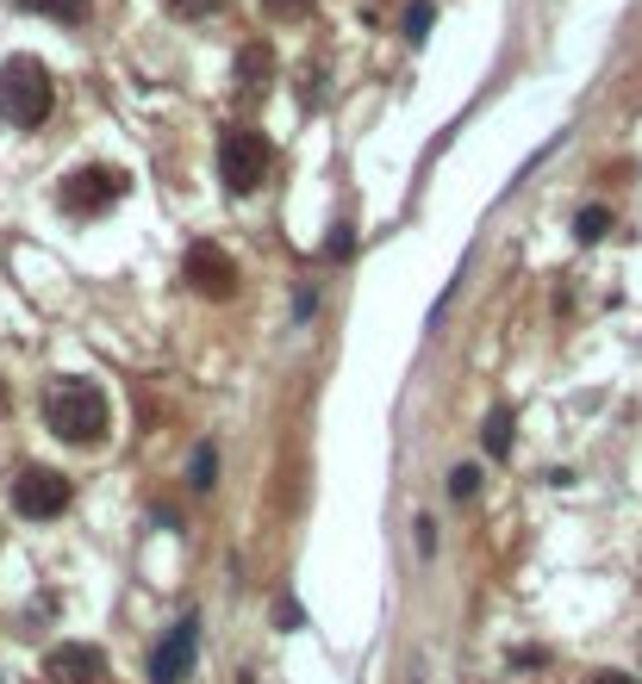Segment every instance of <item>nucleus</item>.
<instances>
[{
	"label": "nucleus",
	"mask_w": 642,
	"mask_h": 684,
	"mask_svg": "<svg viewBox=\"0 0 642 684\" xmlns=\"http://www.w3.org/2000/svg\"><path fill=\"white\" fill-rule=\"evenodd\" d=\"M44 423H50L63 442H76V448H94V442L106 436V399H100V386L57 380L44 392Z\"/></svg>",
	"instance_id": "nucleus-1"
},
{
	"label": "nucleus",
	"mask_w": 642,
	"mask_h": 684,
	"mask_svg": "<svg viewBox=\"0 0 642 684\" xmlns=\"http://www.w3.org/2000/svg\"><path fill=\"white\" fill-rule=\"evenodd\" d=\"M50 100H57V88H50V69L38 57H13L0 69V113L13 118L20 132H32V125L50 118Z\"/></svg>",
	"instance_id": "nucleus-2"
},
{
	"label": "nucleus",
	"mask_w": 642,
	"mask_h": 684,
	"mask_svg": "<svg viewBox=\"0 0 642 684\" xmlns=\"http://www.w3.org/2000/svg\"><path fill=\"white\" fill-rule=\"evenodd\" d=\"M218 174H225V187H232V193H256V187H262V174H269V144H262V132L232 125V132L218 137Z\"/></svg>",
	"instance_id": "nucleus-3"
},
{
	"label": "nucleus",
	"mask_w": 642,
	"mask_h": 684,
	"mask_svg": "<svg viewBox=\"0 0 642 684\" xmlns=\"http://www.w3.org/2000/svg\"><path fill=\"white\" fill-rule=\"evenodd\" d=\"M57 200H63V212H76V218H94V212H106L113 200H125V174L106 169V162H88V169L63 174Z\"/></svg>",
	"instance_id": "nucleus-4"
},
{
	"label": "nucleus",
	"mask_w": 642,
	"mask_h": 684,
	"mask_svg": "<svg viewBox=\"0 0 642 684\" xmlns=\"http://www.w3.org/2000/svg\"><path fill=\"white\" fill-rule=\"evenodd\" d=\"M69 479L57 474V467H20V479H13V511L32 516V523H50V516L69 511Z\"/></svg>",
	"instance_id": "nucleus-5"
},
{
	"label": "nucleus",
	"mask_w": 642,
	"mask_h": 684,
	"mask_svg": "<svg viewBox=\"0 0 642 684\" xmlns=\"http://www.w3.org/2000/svg\"><path fill=\"white\" fill-rule=\"evenodd\" d=\"M181 281L194 286L200 299H232L237 293V262L218 243H194L188 249V262H181Z\"/></svg>",
	"instance_id": "nucleus-6"
},
{
	"label": "nucleus",
	"mask_w": 642,
	"mask_h": 684,
	"mask_svg": "<svg viewBox=\"0 0 642 684\" xmlns=\"http://www.w3.org/2000/svg\"><path fill=\"white\" fill-rule=\"evenodd\" d=\"M194 653H200V628H194V616H181L150 653V684H181L188 665H194Z\"/></svg>",
	"instance_id": "nucleus-7"
},
{
	"label": "nucleus",
	"mask_w": 642,
	"mask_h": 684,
	"mask_svg": "<svg viewBox=\"0 0 642 684\" xmlns=\"http://www.w3.org/2000/svg\"><path fill=\"white\" fill-rule=\"evenodd\" d=\"M100 672H106V660L88 641H63L44 653V679L50 684H100Z\"/></svg>",
	"instance_id": "nucleus-8"
},
{
	"label": "nucleus",
	"mask_w": 642,
	"mask_h": 684,
	"mask_svg": "<svg viewBox=\"0 0 642 684\" xmlns=\"http://www.w3.org/2000/svg\"><path fill=\"white\" fill-rule=\"evenodd\" d=\"M25 13H44V20H57V25H81L88 20V0H20Z\"/></svg>",
	"instance_id": "nucleus-9"
},
{
	"label": "nucleus",
	"mask_w": 642,
	"mask_h": 684,
	"mask_svg": "<svg viewBox=\"0 0 642 684\" xmlns=\"http://www.w3.org/2000/svg\"><path fill=\"white\" fill-rule=\"evenodd\" d=\"M481 442H487V455H493V460L511 455V411H506V404H499V411L481 423Z\"/></svg>",
	"instance_id": "nucleus-10"
},
{
	"label": "nucleus",
	"mask_w": 642,
	"mask_h": 684,
	"mask_svg": "<svg viewBox=\"0 0 642 684\" xmlns=\"http://www.w3.org/2000/svg\"><path fill=\"white\" fill-rule=\"evenodd\" d=\"M188 474H194V492H213V486H218V455H213V442H200V448H194V467H188Z\"/></svg>",
	"instance_id": "nucleus-11"
},
{
	"label": "nucleus",
	"mask_w": 642,
	"mask_h": 684,
	"mask_svg": "<svg viewBox=\"0 0 642 684\" xmlns=\"http://www.w3.org/2000/svg\"><path fill=\"white\" fill-rule=\"evenodd\" d=\"M605 225H611V212H605V206H593V212H581V218H574V237H581V243H599V237H605Z\"/></svg>",
	"instance_id": "nucleus-12"
},
{
	"label": "nucleus",
	"mask_w": 642,
	"mask_h": 684,
	"mask_svg": "<svg viewBox=\"0 0 642 684\" xmlns=\"http://www.w3.org/2000/svg\"><path fill=\"white\" fill-rule=\"evenodd\" d=\"M262 76H269V50H262V44H250V50H244V81H250V88H262Z\"/></svg>",
	"instance_id": "nucleus-13"
},
{
	"label": "nucleus",
	"mask_w": 642,
	"mask_h": 684,
	"mask_svg": "<svg viewBox=\"0 0 642 684\" xmlns=\"http://www.w3.org/2000/svg\"><path fill=\"white\" fill-rule=\"evenodd\" d=\"M474 486H481V474H474V467H455V479H449V492H455V498H474Z\"/></svg>",
	"instance_id": "nucleus-14"
},
{
	"label": "nucleus",
	"mask_w": 642,
	"mask_h": 684,
	"mask_svg": "<svg viewBox=\"0 0 642 684\" xmlns=\"http://www.w3.org/2000/svg\"><path fill=\"white\" fill-rule=\"evenodd\" d=\"M425 25H430V7H425V0H418V7H412V13H406V38H425Z\"/></svg>",
	"instance_id": "nucleus-15"
},
{
	"label": "nucleus",
	"mask_w": 642,
	"mask_h": 684,
	"mask_svg": "<svg viewBox=\"0 0 642 684\" xmlns=\"http://www.w3.org/2000/svg\"><path fill=\"white\" fill-rule=\"evenodd\" d=\"M274 623H281V628H300V604H288V597H281V604H274Z\"/></svg>",
	"instance_id": "nucleus-16"
},
{
	"label": "nucleus",
	"mask_w": 642,
	"mask_h": 684,
	"mask_svg": "<svg viewBox=\"0 0 642 684\" xmlns=\"http://www.w3.org/2000/svg\"><path fill=\"white\" fill-rule=\"evenodd\" d=\"M169 7H176V13H213L218 0H169Z\"/></svg>",
	"instance_id": "nucleus-17"
},
{
	"label": "nucleus",
	"mask_w": 642,
	"mask_h": 684,
	"mask_svg": "<svg viewBox=\"0 0 642 684\" xmlns=\"http://www.w3.org/2000/svg\"><path fill=\"white\" fill-rule=\"evenodd\" d=\"M274 13H306V0H269Z\"/></svg>",
	"instance_id": "nucleus-18"
},
{
	"label": "nucleus",
	"mask_w": 642,
	"mask_h": 684,
	"mask_svg": "<svg viewBox=\"0 0 642 684\" xmlns=\"http://www.w3.org/2000/svg\"><path fill=\"white\" fill-rule=\"evenodd\" d=\"M593 684H637V679H630V672H599Z\"/></svg>",
	"instance_id": "nucleus-19"
}]
</instances>
